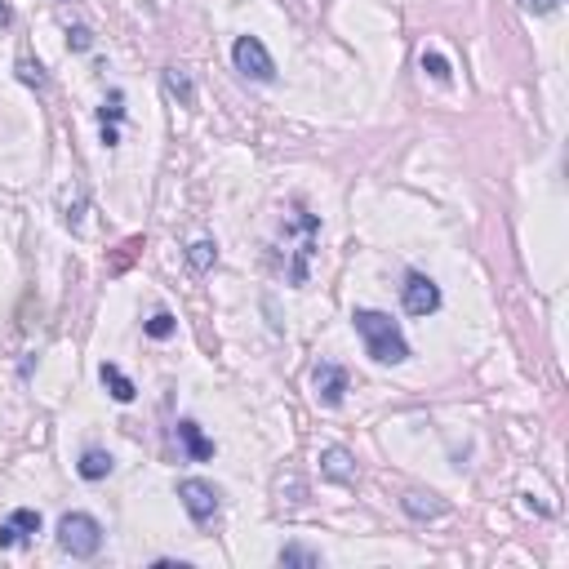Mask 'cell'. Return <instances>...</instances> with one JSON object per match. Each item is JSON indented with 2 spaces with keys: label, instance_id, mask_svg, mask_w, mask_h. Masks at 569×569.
Masks as SVG:
<instances>
[{
  "label": "cell",
  "instance_id": "obj_15",
  "mask_svg": "<svg viewBox=\"0 0 569 569\" xmlns=\"http://www.w3.org/2000/svg\"><path fill=\"white\" fill-rule=\"evenodd\" d=\"M111 454L107 450H85L81 454V463H76V471H81V480H107L111 476Z\"/></svg>",
  "mask_w": 569,
  "mask_h": 569
},
{
  "label": "cell",
  "instance_id": "obj_16",
  "mask_svg": "<svg viewBox=\"0 0 569 569\" xmlns=\"http://www.w3.org/2000/svg\"><path fill=\"white\" fill-rule=\"evenodd\" d=\"M81 213H85V187L71 183V187H62V223L71 232H81Z\"/></svg>",
  "mask_w": 569,
  "mask_h": 569
},
{
  "label": "cell",
  "instance_id": "obj_14",
  "mask_svg": "<svg viewBox=\"0 0 569 569\" xmlns=\"http://www.w3.org/2000/svg\"><path fill=\"white\" fill-rule=\"evenodd\" d=\"M276 565H285V569H320L325 565V556L316 552V547H303V543H285L280 552H276Z\"/></svg>",
  "mask_w": 569,
  "mask_h": 569
},
{
  "label": "cell",
  "instance_id": "obj_5",
  "mask_svg": "<svg viewBox=\"0 0 569 569\" xmlns=\"http://www.w3.org/2000/svg\"><path fill=\"white\" fill-rule=\"evenodd\" d=\"M178 498H183V512L196 520V525H209V520L218 517V489L201 480V476H187V480H178Z\"/></svg>",
  "mask_w": 569,
  "mask_h": 569
},
{
  "label": "cell",
  "instance_id": "obj_4",
  "mask_svg": "<svg viewBox=\"0 0 569 569\" xmlns=\"http://www.w3.org/2000/svg\"><path fill=\"white\" fill-rule=\"evenodd\" d=\"M232 62H236L241 76H250V81H259V85H271V81H276V58L267 53V45H262L259 36H236Z\"/></svg>",
  "mask_w": 569,
  "mask_h": 569
},
{
  "label": "cell",
  "instance_id": "obj_1",
  "mask_svg": "<svg viewBox=\"0 0 569 569\" xmlns=\"http://www.w3.org/2000/svg\"><path fill=\"white\" fill-rule=\"evenodd\" d=\"M352 329L361 334L365 356H369V361H378V365H405L410 361V343H405L401 325H396L387 311L356 308L352 311Z\"/></svg>",
  "mask_w": 569,
  "mask_h": 569
},
{
  "label": "cell",
  "instance_id": "obj_10",
  "mask_svg": "<svg viewBox=\"0 0 569 569\" xmlns=\"http://www.w3.org/2000/svg\"><path fill=\"white\" fill-rule=\"evenodd\" d=\"M178 441H183V454H187L192 463H205V459H213V441L201 431V422H192V418H178Z\"/></svg>",
  "mask_w": 569,
  "mask_h": 569
},
{
  "label": "cell",
  "instance_id": "obj_13",
  "mask_svg": "<svg viewBox=\"0 0 569 569\" xmlns=\"http://www.w3.org/2000/svg\"><path fill=\"white\" fill-rule=\"evenodd\" d=\"M99 378H103V387H107V392H111V401H120V405H129V401L138 396V387L129 383V374H125L120 365L103 361V365H99Z\"/></svg>",
  "mask_w": 569,
  "mask_h": 569
},
{
  "label": "cell",
  "instance_id": "obj_11",
  "mask_svg": "<svg viewBox=\"0 0 569 569\" xmlns=\"http://www.w3.org/2000/svg\"><path fill=\"white\" fill-rule=\"evenodd\" d=\"M160 81H165V94H169L178 107H196V81H192L187 67H165Z\"/></svg>",
  "mask_w": 569,
  "mask_h": 569
},
{
  "label": "cell",
  "instance_id": "obj_17",
  "mask_svg": "<svg viewBox=\"0 0 569 569\" xmlns=\"http://www.w3.org/2000/svg\"><path fill=\"white\" fill-rule=\"evenodd\" d=\"M218 262V245L213 241H196V245H187V267L192 271H209Z\"/></svg>",
  "mask_w": 569,
  "mask_h": 569
},
{
  "label": "cell",
  "instance_id": "obj_19",
  "mask_svg": "<svg viewBox=\"0 0 569 569\" xmlns=\"http://www.w3.org/2000/svg\"><path fill=\"white\" fill-rule=\"evenodd\" d=\"M143 334H147V338H156V343H160V338H169V334H174V316L160 308V311L152 316V320L143 325Z\"/></svg>",
  "mask_w": 569,
  "mask_h": 569
},
{
  "label": "cell",
  "instance_id": "obj_9",
  "mask_svg": "<svg viewBox=\"0 0 569 569\" xmlns=\"http://www.w3.org/2000/svg\"><path fill=\"white\" fill-rule=\"evenodd\" d=\"M320 476L334 480V485H352V480H356V463H352V454H347L343 445L320 450Z\"/></svg>",
  "mask_w": 569,
  "mask_h": 569
},
{
  "label": "cell",
  "instance_id": "obj_12",
  "mask_svg": "<svg viewBox=\"0 0 569 569\" xmlns=\"http://www.w3.org/2000/svg\"><path fill=\"white\" fill-rule=\"evenodd\" d=\"M401 507H405V517H414V520L450 517V503H445L441 494H405V498H401Z\"/></svg>",
  "mask_w": 569,
  "mask_h": 569
},
{
  "label": "cell",
  "instance_id": "obj_22",
  "mask_svg": "<svg viewBox=\"0 0 569 569\" xmlns=\"http://www.w3.org/2000/svg\"><path fill=\"white\" fill-rule=\"evenodd\" d=\"M561 0H520V9H529V14H552Z\"/></svg>",
  "mask_w": 569,
  "mask_h": 569
},
{
  "label": "cell",
  "instance_id": "obj_23",
  "mask_svg": "<svg viewBox=\"0 0 569 569\" xmlns=\"http://www.w3.org/2000/svg\"><path fill=\"white\" fill-rule=\"evenodd\" d=\"M9 23H14V9H9V5L0 0V27H9Z\"/></svg>",
  "mask_w": 569,
  "mask_h": 569
},
{
  "label": "cell",
  "instance_id": "obj_7",
  "mask_svg": "<svg viewBox=\"0 0 569 569\" xmlns=\"http://www.w3.org/2000/svg\"><path fill=\"white\" fill-rule=\"evenodd\" d=\"M311 387H316V401L325 410H338L343 405V392H347V369L334 361H320L311 369Z\"/></svg>",
  "mask_w": 569,
  "mask_h": 569
},
{
  "label": "cell",
  "instance_id": "obj_6",
  "mask_svg": "<svg viewBox=\"0 0 569 569\" xmlns=\"http://www.w3.org/2000/svg\"><path fill=\"white\" fill-rule=\"evenodd\" d=\"M401 303L410 316H431V311H441V285L422 271H410L405 285H401Z\"/></svg>",
  "mask_w": 569,
  "mask_h": 569
},
{
  "label": "cell",
  "instance_id": "obj_3",
  "mask_svg": "<svg viewBox=\"0 0 569 569\" xmlns=\"http://www.w3.org/2000/svg\"><path fill=\"white\" fill-rule=\"evenodd\" d=\"M58 547L71 556V561H90L99 556L103 547V525L90 517V512H67L58 520Z\"/></svg>",
  "mask_w": 569,
  "mask_h": 569
},
{
  "label": "cell",
  "instance_id": "obj_21",
  "mask_svg": "<svg viewBox=\"0 0 569 569\" xmlns=\"http://www.w3.org/2000/svg\"><path fill=\"white\" fill-rule=\"evenodd\" d=\"M67 50H76V53L94 50V32L90 27H67Z\"/></svg>",
  "mask_w": 569,
  "mask_h": 569
},
{
  "label": "cell",
  "instance_id": "obj_24",
  "mask_svg": "<svg viewBox=\"0 0 569 569\" xmlns=\"http://www.w3.org/2000/svg\"><path fill=\"white\" fill-rule=\"evenodd\" d=\"M53 5H67V0H53Z\"/></svg>",
  "mask_w": 569,
  "mask_h": 569
},
{
  "label": "cell",
  "instance_id": "obj_2",
  "mask_svg": "<svg viewBox=\"0 0 569 569\" xmlns=\"http://www.w3.org/2000/svg\"><path fill=\"white\" fill-rule=\"evenodd\" d=\"M316 232H320V223L311 218L303 205H294L285 213V223H280V245H285V285H294V289H303L308 285V267H311V254H316Z\"/></svg>",
  "mask_w": 569,
  "mask_h": 569
},
{
  "label": "cell",
  "instance_id": "obj_18",
  "mask_svg": "<svg viewBox=\"0 0 569 569\" xmlns=\"http://www.w3.org/2000/svg\"><path fill=\"white\" fill-rule=\"evenodd\" d=\"M422 71H427L431 81H441V85H450V58H445V53L427 50V53H422Z\"/></svg>",
  "mask_w": 569,
  "mask_h": 569
},
{
  "label": "cell",
  "instance_id": "obj_20",
  "mask_svg": "<svg viewBox=\"0 0 569 569\" xmlns=\"http://www.w3.org/2000/svg\"><path fill=\"white\" fill-rule=\"evenodd\" d=\"M18 76H23V85H36V90H45V67H41V62H32V58H18Z\"/></svg>",
  "mask_w": 569,
  "mask_h": 569
},
{
  "label": "cell",
  "instance_id": "obj_8",
  "mask_svg": "<svg viewBox=\"0 0 569 569\" xmlns=\"http://www.w3.org/2000/svg\"><path fill=\"white\" fill-rule=\"evenodd\" d=\"M32 534H41V512H36V507H18V512H9V520L0 525V547H18V543H27Z\"/></svg>",
  "mask_w": 569,
  "mask_h": 569
}]
</instances>
